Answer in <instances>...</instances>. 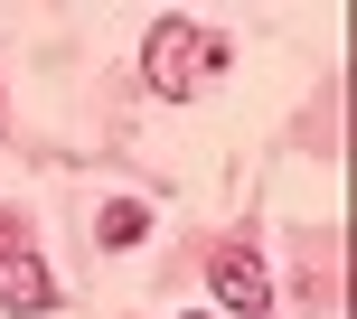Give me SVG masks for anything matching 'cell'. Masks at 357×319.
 I'll return each instance as SVG.
<instances>
[{
    "mask_svg": "<svg viewBox=\"0 0 357 319\" xmlns=\"http://www.w3.org/2000/svg\"><path fill=\"white\" fill-rule=\"evenodd\" d=\"M207 291H216L235 319H273V282L254 272V254H216V263H207Z\"/></svg>",
    "mask_w": 357,
    "mask_h": 319,
    "instance_id": "obj_2",
    "label": "cell"
},
{
    "mask_svg": "<svg viewBox=\"0 0 357 319\" xmlns=\"http://www.w3.org/2000/svg\"><path fill=\"white\" fill-rule=\"evenodd\" d=\"M142 75H151V94H160V104H197V94L226 75V38L197 29V19H160V29H151V47H142Z\"/></svg>",
    "mask_w": 357,
    "mask_h": 319,
    "instance_id": "obj_1",
    "label": "cell"
},
{
    "mask_svg": "<svg viewBox=\"0 0 357 319\" xmlns=\"http://www.w3.org/2000/svg\"><path fill=\"white\" fill-rule=\"evenodd\" d=\"M142 226H151V216H142V197H113L94 235H104V244H142Z\"/></svg>",
    "mask_w": 357,
    "mask_h": 319,
    "instance_id": "obj_3",
    "label": "cell"
}]
</instances>
